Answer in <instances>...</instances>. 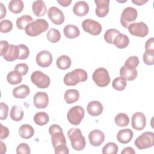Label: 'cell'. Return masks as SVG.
<instances>
[{
    "instance_id": "7c38bea8",
    "label": "cell",
    "mask_w": 154,
    "mask_h": 154,
    "mask_svg": "<svg viewBox=\"0 0 154 154\" xmlns=\"http://www.w3.org/2000/svg\"><path fill=\"white\" fill-rule=\"evenodd\" d=\"M35 61L40 67H48L52 64V55L49 51L43 50L37 54Z\"/></svg>"
},
{
    "instance_id": "30bf717a",
    "label": "cell",
    "mask_w": 154,
    "mask_h": 154,
    "mask_svg": "<svg viewBox=\"0 0 154 154\" xmlns=\"http://www.w3.org/2000/svg\"><path fill=\"white\" fill-rule=\"evenodd\" d=\"M82 27L84 31L93 35H98L102 31L100 23L91 19L84 20L82 22Z\"/></svg>"
},
{
    "instance_id": "7bdbcfd3",
    "label": "cell",
    "mask_w": 154,
    "mask_h": 154,
    "mask_svg": "<svg viewBox=\"0 0 154 154\" xmlns=\"http://www.w3.org/2000/svg\"><path fill=\"white\" fill-rule=\"evenodd\" d=\"M144 63L149 66L154 64V52L145 51L143 55Z\"/></svg>"
},
{
    "instance_id": "5b68a950",
    "label": "cell",
    "mask_w": 154,
    "mask_h": 154,
    "mask_svg": "<svg viewBox=\"0 0 154 154\" xmlns=\"http://www.w3.org/2000/svg\"><path fill=\"white\" fill-rule=\"evenodd\" d=\"M92 79L94 83L100 87L107 86L111 80L108 70L103 67L96 69L93 73Z\"/></svg>"
},
{
    "instance_id": "484cf974",
    "label": "cell",
    "mask_w": 154,
    "mask_h": 154,
    "mask_svg": "<svg viewBox=\"0 0 154 154\" xmlns=\"http://www.w3.org/2000/svg\"><path fill=\"white\" fill-rule=\"evenodd\" d=\"M64 35L70 39H73L78 37L80 34V31L79 28L74 25H66L63 29Z\"/></svg>"
},
{
    "instance_id": "74e56055",
    "label": "cell",
    "mask_w": 154,
    "mask_h": 154,
    "mask_svg": "<svg viewBox=\"0 0 154 154\" xmlns=\"http://www.w3.org/2000/svg\"><path fill=\"white\" fill-rule=\"evenodd\" d=\"M127 85L126 80L122 77H117L115 78L112 82V87L114 89L117 91L123 90Z\"/></svg>"
},
{
    "instance_id": "f1b7e54d",
    "label": "cell",
    "mask_w": 154,
    "mask_h": 154,
    "mask_svg": "<svg viewBox=\"0 0 154 154\" xmlns=\"http://www.w3.org/2000/svg\"><path fill=\"white\" fill-rule=\"evenodd\" d=\"M72 64L70 58L66 55L60 56L56 61V64L58 68L61 70H66L69 69Z\"/></svg>"
},
{
    "instance_id": "b9f144b4",
    "label": "cell",
    "mask_w": 154,
    "mask_h": 154,
    "mask_svg": "<svg viewBox=\"0 0 154 154\" xmlns=\"http://www.w3.org/2000/svg\"><path fill=\"white\" fill-rule=\"evenodd\" d=\"M13 29V23L10 20H2L0 22V31L2 33H8Z\"/></svg>"
},
{
    "instance_id": "8fae6325",
    "label": "cell",
    "mask_w": 154,
    "mask_h": 154,
    "mask_svg": "<svg viewBox=\"0 0 154 154\" xmlns=\"http://www.w3.org/2000/svg\"><path fill=\"white\" fill-rule=\"evenodd\" d=\"M49 19L55 25H61L64 22V15L63 11L57 7H50L48 11Z\"/></svg>"
},
{
    "instance_id": "db71d44e",
    "label": "cell",
    "mask_w": 154,
    "mask_h": 154,
    "mask_svg": "<svg viewBox=\"0 0 154 154\" xmlns=\"http://www.w3.org/2000/svg\"><path fill=\"white\" fill-rule=\"evenodd\" d=\"M57 2L63 7H67L71 4L72 0H57Z\"/></svg>"
},
{
    "instance_id": "603a6c76",
    "label": "cell",
    "mask_w": 154,
    "mask_h": 154,
    "mask_svg": "<svg viewBox=\"0 0 154 154\" xmlns=\"http://www.w3.org/2000/svg\"><path fill=\"white\" fill-rule=\"evenodd\" d=\"M120 77L124 78L126 81H133L137 77L138 72L136 69H130L123 66L120 69Z\"/></svg>"
},
{
    "instance_id": "ee69618b",
    "label": "cell",
    "mask_w": 154,
    "mask_h": 154,
    "mask_svg": "<svg viewBox=\"0 0 154 154\" xmlns=\"http://www.w3.org/2000/svg\"><path fill=\"white\" fill-rule=\"evenodd\" d=\"M31 153L30 147L27 143H22L17 146L16 148L17 154H29Z\"/></svg>"
},
{
    "instance_id": "60d3db41",
    "label": "cell",
    "mask_w": 154,
    "mask_h": 154,
    "mask_svg": "<svg viewBox=\"0 0 154 154\" xmlns=\"http://www.w3.org/2000/svg\"><path fill=\"white\" fill-rule=\"evenodd\" d=\"M19 48V57L18 60H25L29 55V50L28 46L23 44L17 45Z\"/></svg>"
},
{
    "instance_id": "9a60e30c",
    "label": "cell",
    "mask_w": 154,
    "mask_h": 154,
    "mask_svg": "<svg viewBox=\"0 0 154 154\" xmlns=\"http://www.w3.org/2000/svg\"><path fill=\"white\" fill-rule=\"evenodd\" d=\"M33 102L34 106L38 109L46 108L49 103L48 95L45 92H37L34 96Z\"/></svg>"
},
{
    "instance_id": "44dd1931",
    "label": "cell",
    "mask_w": 154,
    "mask_h": 154,
    "mask_svg": "<svg viewBox=\"0 0 154 154\" xmlns=\"http://www.w3.org/2000/svg\"><path fill=\"white\" fill-rule=\"evenodd\" d=\"M32 10L34 14L37 17L44 16L46 13V5L45 2L42 0L35 1L32 3Z\"/></svg>"
},
{
    "instance_id": "8992f818",
    "label": "cell",
    "mask_w": 154,
    "mask_h": 154,
    "mask_svg": "<svg viewBox=\"0 0 154 154\" xmlns=\"http://www.w3.org/2000/svg\"><path fill=\"white\" fill-rule=\"evenodd\" d=\"M84 114L85 112L84 108L79 105H76L68 111L67 118L72 125L76 126L81 123L84 117Z\"/></svg>"
},
{
    "instance_id": "4fadbf2b",
    "label": "cell",
    "mask_w": 154,
    "mask_h": 154,
    "mask_svg": "<svg viewBox=\"0 0 154 154\" xmlns=\"http://www.w3.org/2000/svg\"><path fill=\"white\" fill-rule=\"evenodd\" d=\"M131 125L134 129L136 131H141L146 125V118L145 115L141 112H135L132 117Z\"/></svg>"
},
{
    "instance_id": "d6a6232c",
    "label": "cell",
    "mask_w": 154,
    "mask_h": 154,
    "mask_svg": "<svg viewBox=\"0 0 154 154\" xmlns=\"http://www.w3.org/2000/svg\"><path fill=\"white\" fill-rule=\"evenodd\" d=\"M49 121V117L45 112H38L34 116V122L38 126H44Z\"/></svg>"
},
{
    "instance_id": "d4e9b609",
    "label": "cell",
    "mask_w": 154,
    "mask_h": 154,
    "mask_svg": "<svg viewBox=\"0 0 154 154\" xmlns=\"http://www.w3.org/2000/svg\"><path fill=\"white\" fill-rule=\"evenodd\" d=\"M30 93L29 88L28 85L22 84L15 87L13 90V95L15 98L24 99Z\"/></svg>"
},
{
    "instance_id": "9f6ffc18",
    "label": "cell",
    "mask_w": 154,
    "mask_h": 154,
    "mask_svg": "<svg viewBox=\"0 0 154 154\" xmlns=\"http://www.w3.org/2000/svg\"><path fill=\"white\" fill-rule=\"evenodd\" d=\"M0 143H1V153L2 154H4L7 151V147H6L5 144H4V143L2 142V141H1Z\"/></svg>"
},
{
    "instance_id": "5bb4252c",
    "label": "cell",
    "mask_w": 154,
    "mask_h": 154,
    "mask_svg": "<svg viewBox=\"0 0 154 154\" xmlns=\"http://www.w3.org/2000/svg\"><path fill=\"white\" fill-rule=\"evenodd\" d=\"M88 140L90 144L94 147L100 146L105 140V135L99 129H94L88 134Z\"/></svg>"
},
{
    "instance_id": "cb8c5ba5",
    "label": "cell",
    "mask_w": 154,
    "mask_h": 154,
    "mask_svg": "<svg viewBox=\"0 0 154 154\" xmlns=\"http://www.w3.org/2000/svg\"><path fill=\"white\" fill-rule=\"evenodd\" d=\"M129 44V39L128 37L122 33L118 34L113 40V45H114L119 49H124L126 48Z\"/></svg>"
},
{
    "instance_id": "e575fe53",
    "label": "cell",
    "mask_w": 154,
    "mask_h": 154,
    "mask_svg": "<svg viewBox=\"0 0 154 154\" xmlns=\"http://www.w3.org/2000/svg\"><path fill=\"white\" fill-rule=\"evenodd\" d=\"M32 17L29 15H23L18 17L16 20V26L20 29H25V27L31 22H32Z\"/></svg>"
},
{
    "instance_id": "f5cc1de1",
    "label": "cell",
    "mask_w": 154,
    "mask_h": 154,
    "mask_svg": "<svg viewBox=\"0 0 154 154\" xmlns=\"http://www.w3.org/2000/svg\"><path fill=\"white\" fill-rule=\"evenodd\" d=\"M0 6H1V14H0V19H2L5 16L7 13V10L6 8L4 6V5L2 3H0Z\"/></svg>"
},
{
    "instance_id": "7402d4cb",
    "label": "cell",
    "mask_w": 154,
    "mask_h": 154,
    "mask_svg": "<svg viewBox=\"0 0 154 154\" xmlns=\"http://www.w3.org/2000/svg\"><path fill=\"white\" fill-rule=\"evenodd\" d=\"M2 57L7 61H13L18 59L19 48L17 45H10L7 51Z\"/></svg>"
},
{
    "instance_id": "ab89813d",
    "label": "cell",
    "mask_w": 154,
    "mask_h": 154,
    "mask_svg": "<svg viewBox=\"0 0 154 154\" xmlns=\"http://www.w3.org/2000/svg\"><path fill=\"white\" fill-rule=\"evenodd\" d=\"M139 64V59L137 56L129 57L125 62L124 66L130 69H135Z\"/></svg>"
},
{
    "instance_id": "f907efd6",
    "label": "cell",
    "mask_w": 154,
    "mask_h": 154,
    "mask_svg": "<svg viewBox=\"0 0 154 154\" xmlns=\"http://www.w3.org/2000/svg\"><path fill=\"white\" fill-rule=\"evenodd\" d=\"M9 45H10L8 44V42L6 40H1L0 42V55L1 56H3L6 52Z\"/></svg>"
},
{
    "instance_id": "7a4b0ae2",
    "label": "cell",
    "mask_w": 154,
    "mask_h": 154,
    "mask_svg": "<svg viewBox=\"0 0 154 154\" xmlns=\"http://www.w3.org/2000/svg\"><path fill=\"white\" fill-rule=\"evenodd\" d=\"M67 135L71 142V146L75 150L81 151L85 148L86 146V141L80 129H70L67 132Z\"/></svg>"
},
{
    "instance_id": "f35d334b",
    "label": "cell",
    "mask_w": 154,
    "mask_h": 154,
    "mask_svg": "<svg viewBox=\"0 0 154 154\" xmlns=\"http://www.w3.org/2000/svg\"><path fill=\"white\" fill-rule=\"evenodd\" d=\"M120 32L119 30L114 29V28H111L106 31V32L104 34V40L106 42H107L109 44H113V40L115 38V37L119 34Z\"/></svg>"
},
{
    "instance_id": "8d00e7d4",
    "label": "cell",
    "mask_w": 154,
    "mask_h": 154,
    "mask_svg": "<svg viewBox=\"0 0 154 154\" xmlns=\"http://www.w3.org/2000/svg\"><path fill=\"white\" fill-rule=\"evenodd\" d=\"M118 150V146L115 143L109 142L103 147L102 153L103 154H117Z\"/></svg>"
},
{
    "instance_id": "f546056e",
    "label": "cell",
    "mask_w": 154,
    "mask_h": 154,
    "mask_svg": "<svg viewBox=\"0 0 154 154\" xmlns=\"http://www.w3.org/2000/svg\"><path fill=\"white\" fill-rule=\"evenodd\" d=\"M24 7L22 0H11L8 4L9 10L14 14H19L22 11Z\"/></svg>"
},
{
    "instance_id": "c3c4849f",
    "label": "cell",
    "mask_w": 154,
    "mask_h": 154,
    "mask_svg": "<svg viewBox=\"0 0 154 154\" xmlns=\"http://www.w3.org/2000/svg\"><path fill=\"white\" fill-rule=\"evenodd\" d=\"M54 151L55 154H68L69 150L66 145H62L57 146L54 148Z\"/></svg>"
},
{
    "instance_id": "6da1fadb",
    "label": "cell",
    "mask_w": 154,
    "mask_h": 154,
    "mask_svg": "<svg viewBox=\"0 0 154 154\" xmlns=\"http://www.w3.org/2000/svg\"><path fill=\"white\" fill-rule=\"evenodd\" d=\"M88 78L86 71L82 69H76L66 73L64 77V83L67 86H75L79 82H85Z\"/></svg>"
},
{
    "instance_id": "2e32d148",
    "label": "cell",
    "mask_w": 154,
    "mask_h": 154,
    "mask_svg": "<svg viewBox=\"0 0 154 154\" xmlns=\"http://www.w3.org/2000/svg\"><path fill=\"white\" fill-rule=\"evenodd\" d=\"M94 2L96 5L95 10L96 14L99 17L106 16L109 12V0H95Z\"/></svg>"
},
{
    "instance_id": "277c9868",
    "label": "cell",
    "mask_w": 154,
    "mask_h": 154,
    "mask_svg": "<svg viewBox=\"0 0 154 154\" xmlns=\"http://www.w3.org/2000/svg\"><path fill=\"white\" fill-rule=\"evenodd\" d=\"M135 146L140 150L150 148L154 145V133L146 131L142 133L135 140Z\"/></svg>"
},
{
    "instance_id": "1f68e13d",
    "label": "cell",
    "mask_w": 154,
    "mask_h": 154,
    "mask_svg": "<svg viewBox=\"0 0 154 154\" xmlns=\"http://www.w3.org/2000/svg\"><path fill=\"white\" fill-rule=\"evenodd\" d=\"M23 111L20 106L17 105H13L11 107L10 112V116L13 120L15 122L20 121L23 117Z\"/></svg>"
},
{
    "instance_id": "4dcf8cb0",
    "label": "cell",
    "mask_w": 154,
    "mask_h": 154,
    "mask_svg": "<svg viewBox=\"0 0 154 154\" xmlns=\"http://www.w3.org/2000/svg\"><path fill=\"white\" fill-rule=\"evenodd\" d=\"M22 75L16 70L10 72L7 75V80L8 82L11 85H17L22 81Z\"/></svg>"
},
{
    "instance_id": "d6986e66",
    "label": "cell",
    "mask_w": 154,
    "mask_h": 154,
    "mask_svg": "<svg viewBox=\"0 0 154 154\" xmlns=\"http://www.w3.org/2000/svg\"><path fill=\"white\" fill-rule=\"evenodd\" d=\"M134 133L130 129H123L120 130L117 134V141L122 144L129 143L133 138Z\"/></svg>"
},
{
    "instance_id": "ffe728a7",
    "label": "cell",
    "mask_w": 154,
    "mask_h": 154,
    "mask_svg": "<svg viewBox=\"0 0 154 154\" xmlns=\"http://www.w3.org/2000/svg\"><path fill=\"white\" fill-rule=\"evenodd\" d=\"M51 135L52 144L54 148L62 145H66V140L63 130L55 132L51 134Z\"/></svg>"
},
{
    "instance_id": "ac0fdd59",
    "label": "cell",
    "mask_w": 154,
    "mask_h": 154,
    "mask_svg": "<svg viewBox=\"0 0 154 154\" xmlns=\"http://www.w3.org/2000/svg\"><path fill=\"white\" fill-rule=\"evenodd\" d=\"M89 11V6L87 2L79 1L76 2L73 7V13L78 16L82 17L86 15Z\"/></svg>"
},
{
    "instance_id": "d590c367",
    "label": "cell",
    "mask_w": 154,
    "mask_h": 154,
    "mask_svg": "<svg viewBox=\"0 0 154 154\" xmlns=\"http://www.w3.org/2000/svg\"><path fill=\"white\" fill-rule=\"evenodd\" d=\"M47 39L51 43H55L61 38L60 32L55 28H51L46 34Z\"/></svg>"
},
{
    "instance_id": "4316f807",
    "label": "cell",
    "mask_w": 154,
    "mask_h": 154,
    "mask_svg": "<svg viewBox=\"0 0 154 154\" xmlns=\"http://www.w3.org/2000/svg\"><path fill=\"white\" fill-rule=\"evenodd\" d=\"M64 98L66 102L68 104L75 103L79 98V93L77 90L69 89L65 91Z\"/></svg>"
},
{
    "instance_id": "836d02e7",
    "label": "cell",
    "mask_w": 154,
    "mask_h": 154,
    "mask_svg": "<svg viewBox=\"0 0 154 154\" xmlns=\"http://www.w3.org/2000/svg\"><path fill=\"white\" fill-rule=\"evenodd\" d=\"M114 122L116 125L120 127H125L129 123V118L128 116L123 112L117 114L115 118Z\"/></svg>"
},
{
    "instance_id": "9c48e42d",
    "label": "cell",
    "mask_w": 154,
    "mask_h": 154,
    "mask_svg": "<svg viewBox=\"0 0 154 154\" xmlns=\"http://www.w3.org/2000/svg\"><path fill=\"white\" fill-rule=\"evenodd\" d=\"M128 29L131 35L140 37H146L149 32L148 26L143 22L132 23L128 26Z\"/></svg>"
},
{
    "instance_id": "ba28073f",
    "label": "cell",
    "mask_w": 154,
    "mask_h": 154,
    "mask_svg": "<svg viewBox=\"0 0 154 154\" xmlns=\"http://www.w3.org/2000/svg\"><path fill=\"white\" fill-rule=\"evenodd\" d=\"M31 80L34 84L40 88H47L49 86L51 82L49 76L39 70L32 73L31 75Z\"/></svg>"
},
{
    "instance_id": "681fc988",
    "label": "cell",
    "mask_w": 154,
    "mask_h": 154,
    "mask_svg": "<svg viewBox=\"0 0 154 154\" xmlns=\"http://www.w3.org/2000/svg\"><path fill=\"white\" fill-rule=\"evenodd\" d=\"M1 131H0V139L3 140L8 137L9 135V129L6 126H3L2 124H0Z\"/></svg>"
},
{
    "instance_id": "52a82bcc",
    "label": "cell",
    "mask_w": 154,
    "mask_h": 154,
    "mask_svg": "<svg viewBox=\"0 0 154 154\" xmlns=\"http://www.w3.org/2000/svg\"><path fill=\"white\" fill-rule=\"evenodd\" d=\"M138 16L137 10L132 7L125 8L121 14L120 23L124 28H128L129 25L135 21Z\"/></svg>"
},
{
    "instance_id": "f6af8a7d",
    "label": "cell",
    "mask_w": 154,
    "mask_h": 154,
    "mask_svg": "<svg viewBox=\"0 0 154 154\" xmlns=\"http://www.w3.org/2000/svg\"><path fill=\"white\" fill-rule=\"evenodd\" d=\"M28 66L25 63H19L14 67V70L20 73L22 76L25 75L28 73Z\"/></svg>"
},
{
    "instance_id": "11a10c76",
    "label": "cell",
    "mask_w": 154,
    "mask_h": 154,
    "mask_svg": "<svg viewBox=\"0 0 154 154\" xmlns=\"http://www.w3.org/2000/svg\"><path fill=\"white\" fill-rule=\"evenodd\" d=\"M147 1V0H132V3L136 4L137 5H143Z\"/></svg>"
},
{
    "instance_id": "bcb514c9",
    "label": "cell",
    "mask_w": 154,
    "mask_h": 154,
    "mask_svg": "<svg viewBox=\"0 0 154 154\" xmlns=\"http://www.w3.org/2000/svg\"><path fill=\"white\" fill-rule=\"evenodd\" d=\"M0 108H1V114H0V119L1 120H5L8 117V105L4 103H0Z\"/></svg>"
},
{
    "instance_id": "83f0119b",
    "label": "cell",
    "mask_w": 154,
    "mask_h": 154,
    "mask_svg": "<svg viewBox=\"0 0 154 154\" xmlns=\"http://www.w3.org/2000/svg\"><path fill=\"white\" fill-rule=\"evenodd\" d=\"M19 135L23 139L31 138L34 134V128L28 124H24L20 126L19 129Z\"/></svg>"
},
{
    "instance_id": "e0dca14e",
    "label": "cell",
    "mask_w": 154,
    "mask_h": 154,
    "mask_svg": "<svg viewBox=\"0 0 154 154\" xmlns=\"http://www.w3.org/2000/svg\"><path fill=\"white\" fill-rule=\"evenodd\" d=\"M103 107L102 104L97 100L90 102L87 107L88 113L91 116H99L103 112Z\"/></svg>"
},
{
    "instance_id": "816d5d0a",
    "label": "cell",
    "mask_w": 154,
    "mask_h": 154,
    "mask_svg": "<svg viewBox=\"0 0 154 154\" xmlns=\"http://www.w3.org/2000/svg\"><path fill=\"white\" fill-rule=\"evenodd\" d=\"M122 154H135V150L131 147H127L123 149L121 152Z\"/></svg>"
},
{
    "instance_id": "7dc6e473",
    "label": "cell",
    "mask_w": 154,
    "mask_h": 154,
    "mask_svg": "<svg viewBox=\"0 0 154 154\" xmlns=\"http://www.w3.org/2000/svg\"><path fill=\"white\" fill-rule=\"evenodd\" d=\"M145 51L154 52V38L148 39L145 43Z\"/></svg>"
},
{
    "instance_id": "3957f363",
    "label": "cell",
    "mask_w": 154,
    "mask_h": 154,
    "mask_svg": "<svg viewBox=\"0 0 154 154\" xmlns=\"http://www.w3.org/2000/svg\"><path fill=\"white\" fill-rule=\"evenodd\" d=\"M49 27L48 22L43 19H38L29 23L25 28V33L31 37H36L47 31Z\"/></svg>"
}]
</instances>
